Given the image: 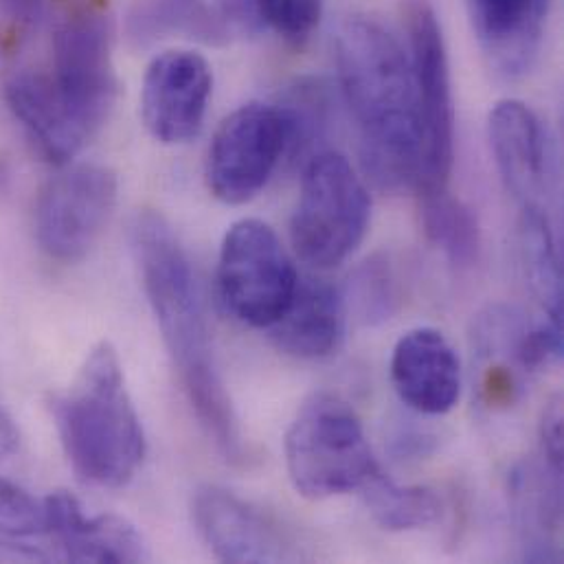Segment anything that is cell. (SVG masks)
I'll list each match as a JSON object with an SVG mask.
<instances>
[{
  "label": "cell",
  "instance_id": "6da1fadb",
  "mask_svg": "<svg viewBox=\"0 0 564 564\" xmlns=\"http://www.w3.org/2000/svg\"><path fill=\"white\" fill-rule=\"evenodd\" d=\"M336 68L365 172L382 189L417 187L424 141L409 53L378 20L356 15L336 35Z\"/></svg>",
  "mask_w": 564,
  "mask_h": 564
},
{
  "label": "cell",
  "instance_id": "7a4b0ae2",
  "mask_svg": "<svg viewBox=\"0 0 564 564\" xmlns=\"http://www.w3.org/2000/svg\"><path fill=\"white\" fill-rule=\"evenodd\" d=\"M143 290L183 389L216 448L231 462L245 455L240 424L220 378L200 285L172 227L156 214L139 216L132 231Z\"/></svg>",
  "mask_w": 564,
  "mask_h": 564
},
{
  "label": "cell",
  "instance_id": "3957f363",
  "mask_svg": "<svg viewBox=\"0 0 564 564\" xmlns=\"http://www.w3.org/2000/svg\"><path fill=\"white\" fill-rule=\"evenodd\" d=\"M53 415L79 479L112 490L134 479L145 457V435L110 343L101 340L88 351L70 389L55 398Z\"/></svg>",
  "mask_w": 564,
  "mask_h": 564
},
{
  "label": "cell",
  "instance_id": "277c9868",
  "mask_svg": "<svg viewBox=\"0 0 564 564\" xmlns=\"http://www.w3.org/2000/svg\"><path fill=\"white\" fill-rule=\"evenodd\" d=\"M285 468L312 501L360 490L380 468L354 409L336 395H312L285 433Z\"/></svg>",
  "mask_w": 564,
  "mask_h": 564
},
{
  "label": "cell",
  "instance_id": "5b68a950",
  "mask_svg": "<svg viewBox=\"0 0 564 564\" xmlns=\"http://www.w3.org/2000/svg\"><path fill=\"white\" fill-rule=\"evenodd\" d=\"M369 218L371 200L351 163L338 152L310 156L290 220L294 253L312 269H334L360 247Z\"/></svg>",
  "mask_w": 564,
  "mask_h": 564
},
{
  "label": "cell",
  "instance_id": "8992f818",
  "mask_svg": "<svg viewBox=\"0 0 564 564\" xmlns=\"http://www.w3.org/2000/svg\"><path fill=\"white\" fill-rule=\"evenodd\" d=\"M46 75L77 130L90 141L117 99L110 18L97 7L70 11L53 35Z\"/></svg>",
  "mask_w": 564,
  "mask_h": 564
},
{
  "label": "cell",
  "instance_id": "52a82bcc",
  "mask_svg": "<svg viewBox=\"0 0 564 564\" xmlns=\"http://www.w3.org/2000/svg\"><path fill=\"white\" fill-rule=\"evenodd\" d=\"M299 283L278 234L262 220L236 223L218 258V290L227 312L245 325L271 329Z\"/></svg>",
  "mask_w": 564,
  "mask_h": 564
},
{
  "label": "cell",
  "instance_id": "ba28073f",
  "mask_svg": "<svg viewBox=\"0 0 564 564\" xmlns=\"http://www.w3.org/2000/svg\"><path fill=\"white\" fill-rule=\"evenodd\" d=\"M409 59L422 119V174L417 192L448 187L455 161V104L446 40L431 0L406 2Z\"/></svg>",
  "mask_w": 564,
  "mask_h": 564
},
{
  "label": "cell",
  "instance_id": "9c48e42d",
  "mask_svg": "<svg viewBox=\"0 0 564 564\" xmlns=\"http://www.w3.org/2000/svg\"><path fill=\"white\" fill-rule=\"evenodd\" d=\"M117 176L104 165L82 163L53 176L35 200V240L59 264L84 260L117 207Z\"/></svg>",
  "mask_w": 564,
  "mask_h": 564
},
{
  "label": "cell",
  "instance_id": "30bf717a",
  "mask_svg": "<svg viewBox=\"0 0 564 564\" xmlns=\"http://www.w3.org/2000/svg\"><path fill=\"white\" fill-rule=\"evenodd\" d=\"M288 141L280 106L260 101L240 106L212 139L205 170L209 192L225 205L251 203L288 156Z\"/></svg>",
  "mask_w": 564,
  "mask_h": 564
},
{
  "label": "cell",
  "instance_id": "8fae6325",
  "mask_svg": "<svg viewBox=\"0 0 564 564\" xmlns=\"http://www.w3.org/2000/svg\"><path fill=\"white\" fill-rule=\"evenodd\" d=\"M212 90L214 73L200 53L174 48L156 55L141 86V119L148 132L165 145L192 141L205 123Z\"/></svg>",
  "mask_w": 564,
  "mask_h": 564
},
{
  "label": "cell",
  "instance_id": "7c38bea8",
  "mask_svg": "<svg viewBox=\"0 0 564 564\" xmlns=\"http://www.w3.org/2000/svg\"><path fill=\"white\" fill-rule=\"evenodd\" d=\"M192 514L198 534L223 563H282L292 558L278 525L227 488H198Z\"/></svg>",
  "mask_w": 564,
  "mask_h": 564
},
{
  "label": "cell",
  "instance_id": "4fadbf2b",
  "mask_svg": "<svg viewBox=\"0 0 564 564\" xmlns=\"http://www.w3.org/2000/svg\"><path fill=\"white\" fill-rule=\"evenodd\" d=\"M391 382L400 400L422 415H444L462 395V362L435 327L406 332L391 354Z\"/></svg>",
  "mask_w": 564,
  "mask_h": 564
},
{
  "label": "cell",
  "instance_id": "5bb4252c",
  "mask_svg": "<svg viewBox=\"0 0 564 564\" xmlns=\"http://www.w3.org/2000/svg\"><path fill=\"white\" fill-rule=\"evenodd\" d=\"M488 130L506 189L521 207L543 205L550 181V141L539 115L519 99H503L492 108Z\"/></svg>",
  "mask_w": 564,
  "mask_h": 564
},
{
  "label": "cell",
  "instance_id": "9a60e30c",
  "mask_svg": "<svg viewBox=\"0 0 564 564\" xmlns=\"http://www.w3.org/2000/svg\"><path fill=\"white\" fill-rule=\"evenodd\" d=\"M46 534L66 563H143V536L119 517H86L79 501L59 490L44 499Z\"/></svg>",
  "mask_w": 564,
  "mask_h": 564
},
{
  "label": "cell",
  "instance_id": "2e32d148",
  "mask_svg": "<svg viewBox=\"0 0 564 564\" xmlns=\"http://www.w3.org/2000/svg\"><path fill=\"white\" fill-rule=\"evenodd\" d=\"M473 31L495 73L525 75L541 51L552 0H466Z\"/></svg>",
  "mask_w": 564,
  "mask_h": 564
},
{
  "label": "cell",
  "instance_id": "e0dca14e",
  "mask_svg": "<svg viewBox=\"0 0 564 564\" xmlns=\"http://www.w3.org/2000/svg\"><path fill=\"white\" fill-rule=\"evenodd\" d=\"M4 95L13 117L44 161L62 167L88 143L64 110L46 73L15 70L7 82Z\"/></svg>",
  "mask_w": 564,
  "mask_h": 564
},
{
  "label": "cell",
  "instance_id": "ac0fdd59",
  "mask_svg": "<svg viewBox=\"0 0 564 564\" xmlns=\"http://www.w3.org/2000/svg\"><path fill=\"white\" fill-rule=\"evenodd\" d=\"M345 332V299L327 282L299 280L271 338L294 358L316 360L336 351Z\"/></svg>",
  "mask_w": 564,
  "mask_h": 564
},
{
  "label": "cell",
  "instance_id": "d6986e66",
  "mask_svg": "<svg viewBox=\"0 0 564 564\" xmlns=\"http://www.w3.org/2000/svg\"><path fill=\"white\" fill-rule=\"evenodd\" d=\"M519 249L525 278L541 301L545 316L563 323V269L550 216L543 205H523Z\"/></svg>",
  "mask_w": 564,
  "mask_h": 564
},
{
  "label": "cell",
  "instance_id": "ffe728a7",
  "mask_svg": "<svg viewBox=\"0 0 564 564\" xmlns=\"http://www.w3.org/2000/svg\"><path fill=\"white\" fill-rule=\"evenodd\" d=\"M422 227L426 238L457 269H470L481 256V229L477 214L459 198L448 194V187L424 192Z\"/></svg>",
  "mask_w": 564,
  "mask_h": 564
},
{
  "label": "cell",
  "instance_id": "44dd1931",
  "mask_svg": "<svg viewBox=\"0 0 564 564\" xmlns=\"http://www.w3.org/2000/svg\"><path fill=\"white\" fill-rule=\"evenodd\" d=\"M371 519L387 532H411L442 517L440 497L422 486H400L380 468L360 488Z\"/></svg>",
  "mask_w": 564,
  "mask_h": 564
},
{
  "label": "cell",
  "instance_id": "7402d4cb",
  "mask_svg": "<svg viewBox=\"0 0 564 564\" xmlns=\"http://www.w3.org/2000/svg\"><path fill=\"white\" fill-rule=\"evenodd\" d=\"M225 20L203 0H148L132 15L137 37H159L163 33H187L203 40L225 35Z\"/></svg>",
  "mask_w": 564,
  "mask_h": 564
},
{
  "label": "cell",
  "instance_id": "603a6c76",
  "mask_svg": "<svg viewBox=\"0 0 564 564\" xmlns=\"http://www.w3.org/2000/svg\"><path fill=\"white\" fill-rule=\"evenodd\" d=\"M347 301L365 325H382L398 314L402 301L400 283L384 256H373L354 271L347 285Z\"/></svg>",
  "mask_w": 564,
  "mask_h": 564
},
{
  "label": "cell",
  "instance_id": "cb8c5ba5",
  "mask_svg": "<svg viewBox=\"0 0 564 564\" xmlns=\"http://www.w3.org/2000/svg\"><path fill=\"white\" fill-rule=\"evenodd\" d=\"M288 121V159L312 150L327 128V97L318 84H296L278 104Z\"/></svg>",
  "mask_w": 564,
  "mask_h": 564
},
{
  "label": "cell",
  "instance_id": "d4e9b609",
  "mask_svg": "<svg viewBox=\"0 0 564 564\" xmlns=\"http://www.w3.org/2000/svg\"><path fill=\"white\" fill-rule=\"evenodd\" d=\"M321 15L323 0H258L260 24L292 44L305 42L318 26Z\"/></svg>",
  "mask_w": 564,
  "mask_h": 564
},
{
  "label": "cell",
  "instance_id": "484cf974",
  "mask_svg": "<svg viewBox=\"0 0 564 564\" xmlns=\"http://www.w3.org/2000/svg\"><path fill=\"white\" fill-rule=\"evenodd\" d=\"M46 534L44 499L31 497L20 486L0 477V536L31 539Z\"/></svg>",
  "mask_w": 564,
  "mask_h": 564
},
{
  "label": "cell",
  "instance_id": "4316f807",
  "mask_svg": "<svg viewBox=\"0 0 564 564\" xmlns=\"http://www.w3.org/2000/svg\"><path fill=\"white\" fill-rule=\"evenodd\" d=\"M44 0H0V35L15 42L24 37L37 22Z\"/></svg>",
  "mask_w": 564,
  "mask_h": 564
},
{
  "label": "cell",
  "instance_id": "83f0119b",
  "mask_svg": "<svg viewBox=\"0 0 564 564\" xmlns=\"http://www.w3.org/2000/svg\"><path fill=\"white\" fill-rule=\"evenodd\" d=\"M563 400L554 398L541 420V457L563 468Z\"/></svg>",
  "mask_w": 564,
  "mask_h": 564
},
{
  "label": "cell",
  "instance_id": "f1b7e54d",
  "mask_svg": "<svg viewBox=\"0 0 564 564\" xmlns=\"http://www.w3.org/2000/svg\"><path fill=\"white\" fill-rule=\"evenodd\" d=\"M216 2L225 24H231L242 31H258L262 26L258 18V0H216Z\"/></svg>",
  "mask_w": 564,
  "mask_h": 564
},
{
  "label": "cell",
  "instance_id": "f546056e",
  "mask_svg": "<svg viewBox=\"0 0 564 564\" xmlns=\"http://www.w3.org/2000/svg\"><path fill=\"white\" fill-rule=\"evenodd\" d=\"M53 556L40 547H31L24 539L0 536V563H48Z\"/></svg>",
  "mask_w": 564,
  "mask_h": 564
},
{
  "label": "cell",
  "instance_id": "4dcf8cb0",
  "mask_svg": "<svg viewBox=\"0 0 564 564\" xmlns=\"http://www.w3.org/2000/svg\"><path fill=\"white\" fill-rule=\"evenodd\" d=\"M20 448V431L0 402V464L9 462Z\"/></svg>",
  "mask_w": 564,
  "mask_h": 564
}]
</instances>
